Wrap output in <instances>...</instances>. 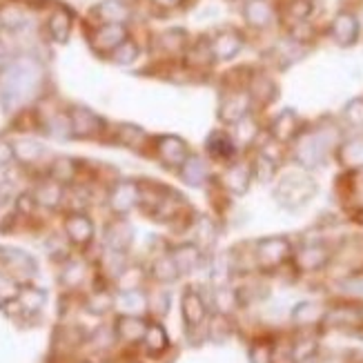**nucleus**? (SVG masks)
Here are the masks:
<instances>
[{
  "instance_id": "obj_1",
  "label": "nucleus",
  "mask_w": 363,
  "mask_h": 363,
  "mask_svg": "<svg viewBox=\"0 0 363 363\" xmlns=\"http://www.w3.org/2000/svg\"><path fill=\"white\" fill-rule=\"evenodd\" d=\"M45 81V69L36 58H13L0 69V105L5 112H16L18 107L29 103Z\"/></svg>"
},
{
  "instance_id": "obj_2",
  "label": "nucleus",
  "mask_w": 363,
  "mask_h": 363,
  "mask_svg": "<svg viewBox=\"0 0 363 363\" xmlns=\"http://www.w3.org/2000/svg\"><path fill=\"white\" fill-rule=\"evenodd\" d=\"M341 132L335 125L319 123L314 128L303 130L292 143V159L301 169H317L328 163V159L341 145Z\"/></svg>"
},
{
  "instance_id": "obj_3",
  "label": "nucleus",
  "mask_w": 363,
  "mask_h": 363,
  "mask_svg": "<svg viewBox=\"0 0 363 363\" xmlns=\"http://www.w3.org/2000/svg\"><path fill=\"white\" fill-rule=\"evenodd\" d=\"M319 185L308 169H290L286 174H281L274 185V199L286 210H298L317 196Z\"/></svg>"
},
{
  "instance_id": "obj_4",
  "label": "nucleus",
  "mask_w": 363,
  "mask_h": 363,
  "mask_svg": "<svg viewBox=\"0 0 363 363\" xmlns=\"http://www.w3.org/2000/svg\"><path fill=\"white\" fill-rule=\"evenodd\" d=\"M250 109H252L250 91L243 89V87H236V89H230V91L223 94V96H220L218 118H220V123H225V125H236L245 116H250Z\"/></svg>"
},
{
  "instance_id": "obj_5",
  "label": "nucleus",
  "mask_w": 363,
  "mask_h": 363,
  "mask_svg": "<svg viewBox=\"0 0 363 363\" xmlns=\"http://www.w3.org/2000/svg\"><path fill=\"white\" fill-rule=\"evenodd\" d=\"M292 257V243L286 236H270L257 243V261L263 270H277Z\"/></svg>"
},
{
  "instance_id": "obj_6",
  "label": "nucleus",
  "mask_w": 363,
  "mask_h": 363,
  "mask_svg": "<svg viewBox=\"0 0 363 363\" xmlns=\"http://www.w3.org/2000/svg\"><path fill=\"white\" fill-rule=\"evenodd\" d=\"M189 154H192L189 152V145L181 136L165 134L156 138V156H159V161L169 169H181L185 161L189 159Z\"/></svg>"
},
{
  "instance_id": "obj_7",
  "label": "nucleus",
  "mask_w": 363,
  "mask_h": 363,
  "mask_svg": "<svg viewBox=\"0 0 363 363\" xmlns=\"http://www.w3.org/2000/svg\"><path fill=\"white\" fill-rule=\"evenodd\" d=\"M361 34V23L357 18V13L350 9H341L335 13L333 23H330V38L339 47H352L357 45Z\"/></svg>"
},
{
  "instance_id": "obj_8",
  "label": "nucleus",
  "mask_w": 363,
  "mask_h": 363,
  "mask_svg": "<svg viewBox=\"0 0 363 363\" xmlns=\"http://www.w3.org/2000/svg\"><path fill=\"white\" fill-rule=\"evenodd\" d=\"M303 132L301 128V116L296 114V109L288 107L272 118L270 123V138L279 145H290L296 140V136Z\"/></svg>"
},
{
  "instance_id": "obj_9",
  "label": "nucleus",
  "mask_w": 363,
  "mask_h": 363,
  "mask_svg": "<svg viewBox=\"0 0 363 363\" xmlns=\"http://www.w3.org/2000/svg\"><path fill=\"white\" fill-rule=\"evenodd\" d=\"M243 34L239 29L234 27H225V29H218L216 34L210 38V47H212V54H214V60L218 62H228L232 58H236L243 50Z\"/></svg>"
},
{
  "instance_id": "obj_10",
  "label": "nucleus",
  "mask_w": 363,
  "mask_h": 363,
  "mask_svg": "<svg viewBox=\"0 0 363 363\" xmlns=\"http://www.w3.org/2000/svg\"><path fill=\"white\" fill-rule=\"evenodd\" d=\"M67 116H69V125H72V136H78V138L99 136L105 128V121L96 112H91L89 107L76 105V107H72V112Z\"/></svg>"
},
{
  "instance_id": "obj_11",
  "label": "nucleus",
  "mask_w": 363,
  "mask_h": 363,
  "mask_svg": "<svg viewBox=\"0 0 363 363\" xmlns=\"http://www.w3.org/2000/svg\"><path fill=\"white\" fill-rule=\"evenodd\" d=\"M128 38L130 34L125 23H105V25H99V29L94 31L91 47L99 54H112L116 47H121Z\"/></svg>"
},
{
  "instance_id": "obj_12",
  "label": "nucleus",
  "mask_w": 363,
  "mask_h": 363,
  "mask_svg": "<svg viewBox=\"0 0 363 363\" xmlns=\"http://www.w3.org/2000/svg\"><path fill=\"white\" fill-rule=\"evenodd\" d=\"M140 203V183L136 181H118L109 192V208L116 214H128Z\"/></svg>"
},
{
  "instance_id": "obj_13",
  "label": "nucleus",
  "mask_w": 363,
  "mask_h": 363,
  "mask_svg": "<svg viewBox=\"0 0 363 363\" xmlns=\"http://www.w3.org/2000/svg\"><path fill=\"white\" fill-rule=\"evenodd\" d=\"M252 181H255V174H252V163H232L225 167L223 172V177H220V183H223V187L228 189V192L236 194V196H241L245 194Z\"/></svg>"
},
{
  "instance_id": "obj_14",
  "label": "nucleus",
  "mask_w": 363,
  "mask_h": 363,
  "mask_svg": "<svg viewBox=\"0 0 363 363\" xmlns=\"http://www.w3.org/2000/svg\"><path fill=\"white\" fill-rule=\"evenodd\" d=\"M277 18V9L270 0H245L243 3V21L252 29H267Z\"/></svg>"
},
{
  "instance_id": "obj_15",
  "label": "nucleus",
  "mask_w": 363,
  "mask_h": 363,
  "mask_svg": "<svg viewBox=\"0 0 363 363\" xmlns=\"http://www.w3.org/2000/svg\"><path fill=\"white\" fill-rule=\"evenodd\" d=\"M294 261L298 265V270L317 272V270H321V267H325V263L330 261V252L321 243H308L296 252Z\"/></svg>"
},
{
  "instance_id": "obj_16",
  "label": "nucleus",
  "mask_w": 363,
  "mask_h": 363,
  "mask_svg": "<svg viewBox=\"0 0 363 363\" xmlns=\"http://www.w3.org/2000/svg\"><path fill=\"white\" fill-rule=\"evenodd\" d=\"M335 159L345 169H352V172L363 169V136L341 140V145L335 152Z\"/></svg>"
},
{
  "instance_id": "obj_17",
  "label": "nucleus",
  "mask_w": 363,
  "mask_h": 363,
  "mask_svg": "<svg viewBox=\"0 0 363 363\" xmlns=\"http://www.w3.org/2000/svg\"><path fill=\"white\" fill-rule=\"evenodd\" d=\"M65 234L69 236V241L76 245H87L94 236V223L89 220L87 214L74 212L65 218Z\"/></svg>"
},
{
  "instance_id": "obj_18",
  "label": "nucleus",
  "mask_w": 363,
  "mask_h": 363,
  "mask_svg": "<svg viewBox=\"0 0 363 363\" xmlns=\"http://www.w3.org/2000/svg\"><path fill=\"white\" fill-rule=\"evenodd\" d=\"M179 174L183 179V183L192 185V187H201L210 181V165L208 161L199 154H189V159L185 161V165L179 169Z\"/></svg>"
},
{
  "instance_id": "obj_19",
  "label": "nucleus",
  "mask_w": 363,
  "mask_h": 363,
  "mask_svg": "<svg viewBox=\"0 0 363 363\" xmlns=\"http://www.w3.org/2000/svg\"><path fill=\"white\" fill-rule=\"evenodd\" d=\"M205 147L214 161H230L236 154V140L225 130H214L205 140Z\"/></svg>"
},
{
  "instance_id": "obj_20",
  "label": "nucleus",
  "mask_w": 363,
  "mask_h": 363,
  "mask_svg": "<svg viewBox=\"0 0 363 363\" xmlns=\"http://www.w3.org/2000/svg\"><path fill=\"white\" fill-rule=\"evenodd\" d=\"M72 27H74V18L69 9L65 7H58L52 16L50 21H47V31H50V36L54 43H67L69 36H72Z\"/></svg>"
},
{
  "instance_id": "obj_21",
  "label": "nucleus",
  "mask_w": 363,
  "mask_h": 363,
  "mask_svg": "<svg viewBox=\"0 0 363 363\" xmlns=\"http://www.w3.org/2000/svg\"><path fill=\"white\" fill-rule=\"evenodd\" d=\"M247 91H250V96H252V103L259 101L261 105H270V103L277 99L279 87H277V83L272 81L270 76L257 74V76L250 81V85H247Z\"/></svg>"
},
{
  "instance_id": "obj_22",
  "label": "nucleus",
  "mask_w": 363,
  "mask_h": 363,
  "mask_svg": "<svg viewBox=\"0 0 363 363\" xmlns=\"http://www.w3.org/2000/svg\"><path fill=\"white\" fill-rule=\"evenodd\" d=\"M185 58H187V65L192 69H208L214 60V54H212V47H210V38L205 40H196L194 45H189L185 50Z\"/></svg>"
},
{
  "instance_id": "obj_23",
  "label": "nucleus",
  "mask_w": 363,
  "mask_h": 363,
  "mask_svg": "<svg viewBox=\"0 0 363 363\" xmlns=\"http://www.w3.org/2000/svg\"><path fill=\"white\" fill-rule=\"evenodd\" d=\"M314 13V0H286L283 3V18L288 25H298V23H310Z\"/></svg>"
},
{
  "instance_id": "obj_24",
  "label": "nucleus",
  "mask_w": 363,
  "mask_h": 363,
  "mask_svg": "<svg viewBox=\"0 0 363 363\" xmlns=\"http://www.w3.org/2000/svg\"><path fill=\"white\" fill-rule=\"evenodd\" d=\"M34 199H36L38 205H45V208L54 210L62 203V199H65V189H62V183L50 179V181H45V183L38 185Z\"/></svg>"
},
{
  "instance_id": "obj_25",
  "label": "nucleus",
  "mask_w": 363,
  "mask_h": 363,
  "mask_svg": "<svg viewBox=\"0 0 363 363\" xmlns=\"http://www.w3.org/2000/svg\"><path fill=\"white\" fill-rule=\"evenodd\" d=\"M277 172H279V159L274 156L259 152L257 159L252 161V174H255V181L259 183H272L277 179Z\"/></svg>"
},
{
  "instance_id": "obj_26",
  "label": "nucleus",
  "mask_w": 363,
  "mask_h": 363,
  "mask_svg": "<svg viewBox=\"0 0 363 363\" xmlns=\"http://www.w3.org/2000/svg\"><path fill=\"white\" fill-rule=\"evenodd\" d=\"M94 13L99 16L101 23H125L130 18V7L123 3V0H105V3H101L96 9H94Z\"/></svg>"
},
{
  "instance_id": "obj_27",
  "label": "nucleus",
  "mask_w": 363,
  "mask_h": 363,
  "mask_svg": "<svg viewBox=\"0 0 363 363\" xmlns=\"http://www.w3.org/2000/svg\"><path fill=\"white\" fill-rule=\"evenodd\" d=\"M145 130L138 128L134 123H121L116 128V143H121L123 147H130V150H136L145 143Z\"/></svg>"
},
{
  "instance_id": "obj_28",
  "label": "nucleus",
  "mask_w": 363,
  "mask_h": 363,
  "mask_svg": "<svg viewBox=\"0 0 363 363\" xmlns=\"http://www.w3.org/2000/svg\"><path fill=\"white\" fill-rule=\"evenodd\" d=\"M159 45H161V50H165L167 54H181L189 47V36H187V31H183L179 27L165 29L159 36Z\"/></svg>"
},
{
  "instance_id": "obj_29",
  "label": "nucleus",
  "mask_w": 363,
  "mask_h": 363,
  "mask_svg": "<svg viewBox=\"0 0 363 363\" xmlns=\"http://www.w3.org/2000/svg\"><path fill=\"white\" fill-rule=\"evenodd\" d=\"M132 243V228L128 220H114L107 228V245L114 252H121Z\"/></svg>"
},
{
  "instance_id": "obj_30",
  "label": "nucleus",
  "mask_w": 363,
  "mask_h": 363,
  "mask_svg": "<svg viewBox=\"0 0 363 363\" xmlns=\"http://www.w3.org/2000/svg\"><path fill=\"white\" fill-rule=\"evenodd\" d=\"M145 333H147L145 323L136 317H121L116 321V335L123 341H138L145 337Z\"/></svg>"
},
{
  "instance_id": "obj_31",
  "label": "nucleus",
  "mask_w": 363,
  "mask_h": 363,
  "mask_svg": "<svg viewBox=\"0 0 363 363\" xmlns=\"http://www.w3.org/2000/svg\"><path fill=\"white\" fill-rule=\"evenodd\" d=\"M337 290H339L341 296L350 298V301L363 303V272H361V274L343 277V279L337 283Z\"/></svg>"
},
{
  "instance_id": "obj_32",
  "label": "nucleus",
  "mask_w": 363,
  "mask_h": 363,
  "mask_svg": "<svg viewBox=\"0 0 363 363\" xmlns=\"http://www.w3.org/2000/svg\"><path fill=\"white\" fill-rule=\"evenodd\" d=\"M341 118L352 130H363V96L350 99L341 109Z\"/></svg>"
},
{
  "instance_id": "obj_33",
  "label": "nucleus",
  "mask_w": 363,
  "mask_h": 363,
  "mask_svg": "<svg viewBox=\"0 0 363 363\" xmlns=\"http://www.w3.org/2000/svg\"><path fill=\"white\" fill-rule=\"evenodd\" d=\"M292 319L298 323V325H312L321 319H325L323 310L317 306V303H298L292 312Z\"/></svg>"
},
{
  "instance_id": "obj_34",
  "label": "nucleus",
  "mask_w": 363,
  "mask_h": 363,
  "mask_svg": "<svg viewBox=\"0 0 363 363\" xmlns=\"http://www.w3.org/2000/svg\"><path fill=\"white\" fill-rule=\"evenodd\" d=\"M183 314H185L187 323H192V325L203 321L205 308H203V301H201V296L196 292H187L183 296Z\"/></svg>"
},
{
  "instance_id": "obj_35",
  "label": "nucleus",
  "mask_w": 363,
  "mask_h": 363,
  "mask_svg": "<svg viewBox=\"0 0 363 363\" xmlns=\"http://www.w3.org/2000/svg\"><path fill=\"white\" fill-rule=\"evenodd\" d=\"M78 165L72 159H56L54 165L50 167V177L58 183H72L76 179Z\"/></svg>"
},
{
  "instance_id": "obj_36",
  "label": "nucleus",
  "mask_w": 363,
  "mask_h": 363,
  "mask_svg": "<svg viewBox=\"0 0 363 363\" xmlns=\"http://www.w3.org/2000/svg\"><path fill=\"white\" fill-rule=\"evenodd\" d=\"M16 159L23 161V163H36L38 159H43L45 156V150L43 145L34 143V140H21V143H16Z\"/></svg>"
},
{
  "instance_id": "obj_37",
  "label": "nucleus",
  "mask_w": 363,
  "mask_h": 363,
  "mask_svg": "<svg viewBox=\"0 0 363 363\" xmlns=\"http://www.w3.org/2000/svg\"><path fill=\"white\" fill-rule=\"evenodd\" d=\"M138 52H140L138 45L132 38H128L109 56H112V60L116 62V65H132V62H136V58H138Z\"/></svg>"
},
{
  "instance_id": "obj_38",
  "label": "nucleus",
  "mask_w": 363,
  "mask_h": 363,
  "mask_svg": "<svg viewBox=\"0 0 363 363\" xmlns=\"http://www.w3.org/2000/svg\"><path fill=\"white\" fill-rule=\"evenodd\" d=\"M234 128H236V140L243 143V145H250L252 140L259 136V125L255 123V118H252V116H245L243 121L236 123Z\"/></svg>"
},
{
  "instance_id": "obj_39",
  "label": "nucleus",
  "mask_w": 363,
  "mask_h": 363,
  "mask_svg": "<svg viewBox=\"0 0 363 363\" xmlns=\"http://www.w3.org/2000/svg\"><path fill=\"white\" fill-rule=\"evenodd\" d=\"M199 255H196V250L194 247H189V245H183L177 250V255H174V263L179 270H192L194 263H196Z\"/></svg>"
},
{
  "instance_id": "obj_40",
  "label": "nucleus",
  "mask_w": 363,
  "mask_h": 363,
  "mask_svg": "<svg viewBox=\"0 0 363 363\" xmlns=\"http://www.w3.org/2000/svg\"><path fill=\"white\" fill-rule=\"evenodd\" d=\"M0 23H3L5 27H11V29L23 27L25 25V13L18 7L9 5L5 9H0Z\"/></svg>"
},
{
  "instance_id": "obj_41",
  "label": "nucleus",
  "mask_w": 363,
  "mask_h": 363,
  "mask_svg": "<svg viewBox=\"0 0 363 363\" xmlns=\"http://www.w3.org/2000/svg\"><path fill=\"white\" fill-rule=\"evenodd\" d=\"M145 343H147V348L150 350H163L165 348V343H167V337L163 333V328L161 325H152L147 328V333H145Z\"/></svg>"
},
{
  "instance_id": "obj_42",
  "label": "nucleus",
  "mask_w": 363,
  "mask_h": 363,
  "mask_svg": "<svg viewBox=\"0 0 363 363\" xmlns=\"http://www.w3.org/2000/svg\"><path fill=\"white\" fill-rule=\"evenodd\" d=\"M314 352H317V343L314 341H298L292 348L294 361H308L310 357H314Z\"/></svg>"
},
{
  "instance_id": "obj_43",
  "label": "nucleus",
  "mask_w": 363,
  "mask_h": 363,
  "mask_svg": "<svg viewBox=\"0 0 363 363\" xmlns=\"http://www.w3.org/2000/svg\"><path fill=\"white\" fill-rule=\"evenodd\" d=\"M21 301L25 303L27 310H38L43 306V301H45V294L34 290V288H27V290L21 292Z\"/></svg>"
},
{
  "instance_id": "obj_44",
  "label": "nucleus",
  "mask_w": 363,
  "mask_h": 363,
  "mask_svg": "<svg viewBox=\"0 0 363 363\" xmlns=\"http://www.w3.org/2000/svg\"><path fill=\"white\" fill-rule=\"evenodd\" d=\"M177 263H174V259H163V261H159L154 265V272H156V277L159 279H163V281H169V279H174L177 277Z\"/></svg>"
},
{
  "instance_id": "obj_45",
  "label": "nucleus",
  "mask_w": 363,
  "mask_h": 363,
  "mask_svg": "<svg viewBox=\"0 0 363 363\" xmlns=\"http://www.w3.org/2000/svg\"><path fill=\"white\" fill-rule=\"evenodd\" d=\"M16 161V147L9 143L7 138L0 136V169L9 167Z\"/></svg>"
},
{
  "instance_id": "obj_46",
  "label": "nucleus",
  "mask_w": 363,
  "mask_h": 363,
  "mask_svg": "<svg viewBox=\"0 0 363 363\" xmlns=\"http://www.w3.org/2000/svg\"><path fill=\"white\" fill-rule=\"evenodd\" d=\"M250 357H252V363H270L272 361V350H270V345L259 343V345L252 348Z\"/></svg>"
},
{
  "instance_id": "obj_47",
  "label": "nucleus",
  "mask_w": 363,
  "mask_h": 363,
  "mask_svg": "<svg viewBox=\"0 0 363 363\" xmlns=\"http://www.w3.org/2000/svg\"><path fill=\"white\" fill-rule=\"evenodd\" d=\"M183 0H154V5H159L163 9H172V7H179Z\"/></svg>"
},
{
  "instance_id": "obj_48",
  "label": "nucleus",
  "mask_w": 363,
  "mask_h": 363,
  "mask_svg": "<svg viewBox=\"0 0 363 363\" xmlns=\"http://www.w3.org/2000/svg\"><path fill=\"white\" fill-rule=\"evenodd\" d=\"M357 174H359V179H361V183H363V169H359Z\"/></svg>"
},
{
  "instance_id": "obj_49",
  "label": "nucleus",
  "mask_w": 363,
  "mask_h": 363,
  "mask_svg": "<svg viewBox=\"0 0 363 363\" xmlns=\"http://www.w3.org/2000/svg\"><path fill=\"white\" fill-rule=\"evenodd\" d=\"M232 3H239V0H232ZM243 3H245V0H243Z\"/></svg>"
}]
</instances>
